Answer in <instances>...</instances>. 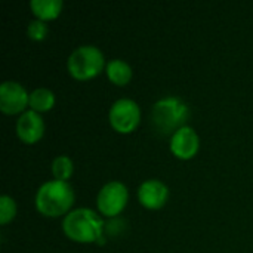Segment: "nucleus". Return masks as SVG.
I'll list each match as a JSON object with an SVG mask.
<instances>
[{
    "label": "nucleus",
    "instance_id": "4",
    "mask_svg": "<svg viewBox=\"0 0 253 253\" xmlns=\"http://www.w3.org/2000/svg\"><path fill=\"white\" fill-rule=\"evenodd\" d=\"M105 56L95 44L77 46L67 59V70L76 80H90L105 70Z\"/></svg>",
    "mask_w": 253,
    "mask_h": 253
},
{
    "label": "nucleus",
    "instance_id": "3",
    "mask_svg": "<svg viewBox=\"0 0 253 253\" xmlns=\"http://www.w3.org/2000/svg\"><path fill=\"white\" fill-rule=\"evenodd\" d=\"M76 194L70 182L50 179L43 182L36 191V209L47 218L65 216L73 211Z\"/></svg>",
    "mask_w": 253,
    "mask_h": 253
},
{
    "label": "nucleus",
    "instance_id": "9",
    "mask_svg": "<svg viewBox=\"0 0 253 253\" xmlns=\"http://www.w3.org/2000/svg\"><path fill=\"white\" fill-rule=\"evenodd\" d=\"M170 151L181 160L193 159L200 148V136L191 126H184L170 136Z\"/></svg>",
    "mask_w": 253,
    "mask_h": 253
},
{
    "label": "nucleus",
    "instance_id": "13",
    "mask_svg": "<svg viewBox=\"0 0 253 253\" xmlns=\"http://www.w3.org/2000/svg\"><path fill=\"white\" fill-rule=\"evenodd\" d=\"M55 102H56L55 93L47 87H37L30 92L28 107H30V110H33L36 113H44V111L52 110Z\"/></svg>",
    "mask_w": 253,
    "mask_h": 253
},
{
    "label": "nucleus",
    "instance_id": "12",
    "mask_svg": "<svg viewBox=\"0 0 253 253\" xmlns=\"http://www.w3.org/2000/svg\"><path fill=\"white\" fill-rule=\"evenodd\" d=\"M30 7L33 15L42 21H50L61 15L64 1L62 0H31Z\"/></svg>",
    "mask_w": 253,
    "mask_h": 253
},
{
    "label": "nucleus",
    "instance_id": "11",
    "mask_svg": "<svg viewBox=\"0 0 253 253\" xmlns=\"http://www.w3.org/2000/svg\"><path fill=\"white\" fill-rule=\"evenodd\" d=\"M105 73L110 82L114 83L116 86H126L133 76V70L130 64L120 58L110 59L105 65Z\"/></svg>",
    "mask_w": 253,
    "mask_h": 253
},
{
    "label": "nucleus",
    "instance_id": "5",
    "mask_svg": "<svg viewBox=\"0 0 253 253\" xmlns=\"http://www.w3.org/2000/svg\"><path fill=\"white\" fill-rule=\"evenodd\" d=\"M129 200V190L122 181H110L101 187L96 196L98 212L108 218H117L126 208Z\"/></svg>",
    "mask_w": 253,
    "mask_h": 253
},
{
    "label": "nucleus",
    "instance_id": "7",
    "mask_svg": "<svg viewBox=\"0 0 253 253\" xmlns=\"http://www.w3.org/2000/svg\"><path fill=\"white\" fill-rule=\"evenodd\" d=\"M30 102V92L15 80H6L0 84V110L4 114H22L27 111Z\"/></svg>",
    "mask_w": 253,
    "mask_h": 253
},
{
    "label": "nucleus",
    "instance_id": "15",
    "mask_svg": "<svg viewBox=\"0 0 253 253\" xmlns=\"http://www.w3.org/2000/svg\"><path fill=\"white\" fill-rule=\"evenodd\" d=\"M16 212H18L16 202L10 196L3 194L0 197V224L1 225L9 224L16 216Z\"/></svg>",
    "mask_w": 253,
    "mask_h": 253
},
{
    "label": "nucleus",
    "instance_id": "10",
    "mask_svg": "<svg viewBox=\"0 0 253 253\" xmlns=\"http://www.w3.org/2000/svg\"><path fill=\"white\" fill-rule=\"evenodd\" d=\"M16 135L24 144H36L44 135V120L40 113L33 110L24 111L16 120Z\"/></svg>",
    "mask_w": 253,
    "mask_h": 253
},
{
    "label": "nucleus",
    "instance_id": "16",
    "mask_svg": "<svg viewBox=\"0 0 253 253\" xmlns=\"http://www.w3.org/2000/svg\"><path fill=\"white\" fill-rule=\"evenodd\" d=\"M47 33H49V27H47L46 21H42V19L34 18V19H31V21L28 22L27 34H28V37H30L31 40H34V42H42V40L46 39Z\"/></svg>",
    "mask_w": 253,
    "mask_h": 253
},
{
    "label": "nucleus",
    "instance_id": "6",
    "mask_svg": "<svg viewBox=\"0 0 253 253\" xmlns=\"http://www.w3.org/2000/svg\"><path fill=\"white\" fill-rule=\"evenodd\" d=\"M108 122L119 133H130L141 123V108L135 99L119 98L108 110Z\"/></svg>",
    "mask_w": 253,
    "mask_h": 253
},
{
    "label": "nucleus",
    "instance_id": "2",
    "mask_svg": "<svg viewBox=\"0 0 253 253\" xmlns=\"http://www.w3.org/2000/svg\"><path fill=\"white\" fill-rule=\"evenodd\" d=\"M191 116L188 104L175 95L157 99L151 107V126L160 136H172L176 130L187 126Z\"/></svg>",
    "mask_w": 253,
    "mask_h": 253
},
{
    "label": "nucleus",
    "instance_id": "1",
    "mask_svg": "<svg viewBox=\"0 0 253 253\" xmlns=\"http://www.w3.org/2000/svg\"><path fill=\"white\" fill-rule=\"evenodd\" d=\"M62 231L76 243H105V222L90 208H77L62 219Z\"/></svg>",
    "mask_w": 253,
    "mask_h": 253
},
{
    "label": "nucleus",
    "instance_id": "8",
    "mask_svg": "<svg viewBox=\"0 0 253 253\" xmlns=\"http://www.w3.org/2000/svg\"><path fill=\"white\" fill-rule=\"evenodd\" d=\"M169 194V187L156 178H148L138 187V200L145 209L150 211L162 209L168 203Z\"/></svg>",
    "mask_w": 253,
    "mask_h": 253
},
{
    "label": "nucleus",
    "instance_id": "14",
    "mask_svg": "<svg viewBox=\"0 0 253 253\" xmlns=\"http://www.w3.org/2000/svg\"><path fill=\"white\" fill-rule=\"evenodd\" d=\"M50 169H52L53 179L68 182V179L73 176V172H74V163H73L71 157L61 154V156H56L53 159Z\"/></svg>",
    "mask_w": 253,
    "mask_h": 253
}]
</instances>
